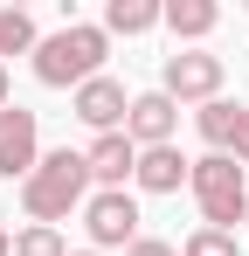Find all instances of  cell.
<instances>
[{
    "label": "cell",
    "mask_w": 249,
    "mask_h": 256,
    "mask_svg": "<svg viewBox=\"0 0 249 256\" xmlns=\"http://www.w3.org/2000/svg\"><path fill=\"white\" fill-rule=\"evenodd\" d=\"M242 14H249V0H242Z\"/></svg>",
    "instance_id": "22"
},
{
    "label": "cell",
    "mask_w": 249,
    "mask_h": 256,
    "mask_svg": "<svg viewBox=\"0 0 249 256\" xmlns=\"http://www.w3.org/2000/svg\"><path fill=\"white\" fill-rule=\"evenodd\" d=\"M180 256H242V242H236L228 228H194V236L180 242Z\"/></svg>",
    "instance_id": "16"
},
{
    "label": "cell",
    "mask_w": 249,
    "mask_h": 256,
    "mask_svg": "<svg viewBox=\"0 0 249 256\" xmlns=\"http://www.w3.org/2000/svg\"><path fill=\"white\" fill-rule=\"evenodd\" d=\"M160 14H166V0H104V35L111 42H132V35H152L160 28Z\"/></svg>",
    "instance_id": "12"
},
{
    "label": "cell",
    "mask_w": 249,
    "mask_h": 256,
    "mask_svg": "<svg viewBox=\"0 0 249 256\" xmlns=\"http://www.w3.org/2000/svg\"><path fill=\"white\" fill-rule=\"evenodd\" d=\"M28 70H35L42 90H83L90 76H104L111 70V35H104V21H62V28H48L28 56Z\"/></svg>",
    "instance_id": "1"
},
{
    "label": "cell",
    "mask_w": 249,
    "mask_h": 256,
    "mask_svg": "<svg viewBox=\"0 0 249 256\" xmlns=\"http://www.w3.org/2000/svg\"><path fill=\"white\" fill-rule=\"evenodd\" d=\"M42 166V118L28 104H7L0 111V180H28Z\"/></svg>",
    "instance_id": "6"
},
{
    "label": "cell",
    "mask_w": 249,
    "mask_h": 256,
    "mask_svg": "<svg viewBox=\"0 0 249 256\" xmlns=\"http://www.w3.org/2000/svg\"><path fill=\"white\" fill-rule=\"evenodd\" d=\"M14 256H70V242H62V228L21 222V228H14Z\"/></svg>",
    "instance_id": "15"
},
{
    "label": "cell",
    "mask_w": 249,
    "mask_h": 256,
    "mask_svg": "<svg viewBox=\"0 0 249 256\" xmlns=\"http://www.w3.org/2000/svg\"><path fill=\"white\" fill-rule=\"evenodd\" d=\"M35 42H42L35 14L28 7H0V70H7V56H35Z\"/></svg>",
    "instance_id": "14"
},
{
    "label": "cell",
    "mask_w": 249,
    "mask_h": 256,
    "mask_svg": "<svg viewBox=\"0 0 249 256\" xmlns=\"http://www.w3.org/2000/svg\"><path fill=\"white\" fill-rule=\"evenodd\" d=\"M242 256H249V250H242Z\"/></svg>",
    "instance_id": "23"
},
{
    "label": "cell",
    "mask_w": 249,
    "mask_h": 256,
    "mask_svg": "<svg viewBox=\"0 0 249 256\" xmlns=\"http://www.w3.org/2000/svg\"><path fill=\"white\" fill-rule=\"evenodd\" d=\"M0 256H14V228L7 222H0Z\"/></svg>",
    "instance_id": "19"
},
{
    "label": "cell",
    "mask_w": 249,
    "mask_h": 256,
    "mask_svg": "<svg viewBox=\"0 0 249 256\" xmlns=\"http://www.w3.org/2000/svg\"><path fill=\"white\" fill-rule=\"evenodd\" d=\"M83 228H90V250H132L138 242V194L132 187H97L83 201Z\"/></svg>",
    "instance_id": "5"
},
{
    "label": "cell",
    "mask_w": 249,
    "mask_h": 256,
    "mask_svg": "<svg viewBox=\"0 0 249 256\" xmlns=\"http://www.w3.org/2000/svg\"><path fill=\"white\" fill-rule=\"evenodd\" d=\"M124 256H180V242H160V236H138Z\"/></svg>",
    "instance_id": "17"
},
{
    "label": "cell",
    "mask_w": 249,
    "mask_h": 256,
    "mask_svg": "<svg viewBox=\"0 0 249 256\" xmlns=\"http://www.w3.org/2000/svg\"><path fill=\"white\" fill-rule=\"evenodd\" d=\"M160 28L173 35V48H208V35L222 28V7L214 0H166Z\"/></svg>",
    "instance_id": "11"
},
{
    "label": "cell",
    "mask_w": 249,
    "mask_h": 256,
    "mask_svg": "<svg viewBox=\"0 0 249 256\" xmlns=\"http://www.w3.org/2000/svg\"><path fill=\"white\" fill-rule=\"evenodd\" d=\"M70 256H97V250H70Z\"/></svg>",
    "instance_id": "21"
},
{
    "label": "cell",
    "mask_w": 249,
    "mask_h": 256,
    "mask_svg": "<svg viewBox=\"0 0 249 256\" xmlns=\"http://www.w3.org/2000/svg\"><path fill=\"white\" fill-rule=\"evenodd\" d=\"M7 104H14V84H7V70H0V111H7Z\"/></svg>",
    "instance_id": "20"
},
{
    "label": "cell",
    "mask_w": 249,
    "mask_h": 256,
    "mask_svg": "<svg viewBox=\"0 0 249 256\" xmlns=\"http://www.w3.org/2000/svg\"><path fill=\"white\" fill-rule=\"evenodd\" d=\"M83 166H90V187H132V166H138V146L124 132H97L83 146Z\"/></svg>",
    "instance_id": "9"
},
{
    "label": "cell",
    "mask_w": 249,
    "mask_h": 256,
    "mask_svg": "<svg viewBox=\"0 0 249 256\" xmlns=\"http://www.w3.org/2000/svg\"><path fill=\"white\" fill-rule=\"evenodd\" d=\"M173 132H180V104H173L160 84L138 90V97H132V111H124V138L146 152V146H173Z\"/></svg>",
    "instance_id": "8"
},
{
    "label": "cell",
    "mask_w": 249,
    "mask_h": 256,
    "mask_svg": "<svg viewBox=\"0 0 249 256\" xmlns=\"http://www.w3.org/2000/svg\"><path fill=\"white\" fill-rule=\"evenodd\" d=\"M236 118H242V104H228V97H214V104L194 111V132L208 138V152H228L236 146Z\"/></svg>",
    "instance_id": "13"
},
{
    "label": "cell",
    "mask_w": 249,
    "mask_h": 256,
    "mask_svg": "<svg viewBox=\"0 0 249 256\" xmlns=\"http://www.w3.org/2000/svg\"><path fill=\"white\" fill-rule=\"evenodd\" d=\"M222 84H228V62H222L214 48H173V56L160 62V90L180 104V111H187V104H194V111L214 104Z\"/></svg>",
    "instance_id": "4"
},
{
    "label": "cell",
    "mask_w": 249,
    "mask_h": 256,
    "mask_svg": "<svg viewBox=\"0 0 249 256\" xmlns=\"http://www.w3.org/2000/svg\"><path fill=\"white\" fill-rule=\"evenodd\" d=\"M228 160L249 166V104H242V118H236V146H228Z\"/></svg>",
    "instance_id": "18"
},
{
    "label": "cell",
    "mask_w": 249,
    "mask_h": 256,
    "mask_svg": "<svg viewBox=\"0 0 249 256\" xmlns=\"http://www.w3.org/2000/svg\"><path fill=\"white\" fill-rule=\"evenodd\" d=\"M187 194L201 208V228H228L236 236V222H249V173L228 152H201L194 173H187Z\"/></svg>",
    "instance_id": "3"
},
{
    "label": "cell",
    "mask_w": 249,
    "mask_h": 256,
    "mask_svg": "<svg viewBox=\"0 0 249 256\" xmlns=\"http://www.w3.org/2000/svg\"><path fill=\"white\" fill-rule=\"evenodd\" d=\"M90 194H97V187H90L83 152H76V146H48V152H42V166L21 180V214L42 222V228H56V222H70Z\"/></svg>",
    "instance_id": "2"
},
{
    "label": "cell",
    "mask_w": 249,
    "mask_h": 256,
    "mask_svg": "<svg viewBox=\"0 0 249 256\" xmlns=\"http://www.w3.org/2000/svg\"><path fill=\"white\" fill-rule=\"evenodd\" d=\"M70 111H76V125L97 138V132H124V111H132V90L104 70V76H90L83 90H70Z\"/></svg>",
    "instance_id": "7"
},
{
    "label": "cell",
    "mask_w": 249,
    "mask_h": 256,
    "mask_svg": "<svg viewBox=\"0 0 249 256\" xmlns=\"http://www.w3.org/2000/svg\"><path fill=\"white\" fill-rule=\"evenodd\" d=\"M187 173H194V160H187L180 146H146L138 166H132V187H138V194H180Z\"/></svg>",
    "instance_id": "10"
}]
</instances>
